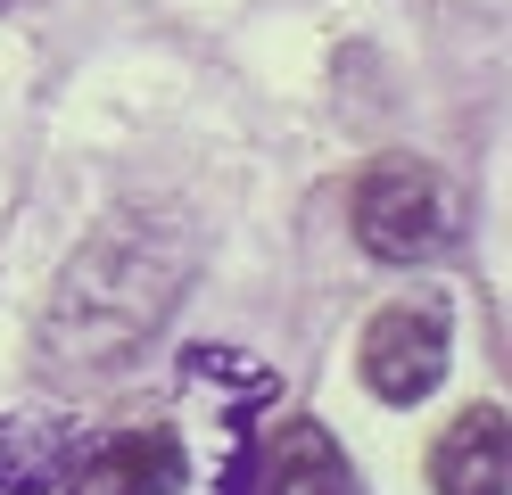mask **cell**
Returning a JSON list of instances; mask_svg holds the SVG:
<instances>
[{"label": "cell", "mask_w": 512, "mask_h": 495, "mask_svg": "<svg viewBox=\"0 0 512 495\" xmlns=\"http://www.w3.org/2000/svg\"><path fill=\"white\" fill-rule=\"evenodd\" d=\"M174 273H182V256H157L149 223H116L67 273V297H58L50 330L75 355H124V339H141V330L174 306V289H182Z\"/></svg>", "instance_id": "cell-1"}, {"label": "cell", "mask_w": 512, "mask_h": 495, "mask_svg": "<svg viewBox=\"0 0 512 495\" xmlns=\"http://www.w3.org/2000/svg\"><path fill=\"white\" fill-rule=\"evenodd\" d=\"M356 240L380 264H422V256L463 240V190L446 182L438 165L389 157V165H372L356 182Z\"/></svg>", "instance_id": "cell-2"}, {"label": "cell", "mask_w": 512, "mask_h": 495, "mask_svg": "<svg viewBox=\"0 0 512 495\" xmlns=\"http://www.w3.org/2000/svg\"><path fill=\"white\" fill-rule=\"evenodd\" d=\"M446 380V314L430 306H389L364 330V388L380 405H422V396Z\"/></svg>", "instance_id": "cell-3"}, {"label": "cell", "mask_w": 512, "mask_h": 495, "mask_svg": "<svg viewBox=\"0 0 512 495\" xmlns=\"http://www.w3.org/2000/svg\"><path fill=\"white\" fill-rule=\"evenodd\" d=\"M430 479H438V495H504V479H512L504 405H471L446 421V438L430 446Z\"/></svg>", "instance_id": "cell-4"}, {"label": "cell", "mask_w": 512, "mask_h": 495, "mask_svg": "<svg viewBox=\"0 0 512 495\" xmlns=\"http://www.w3.org/2000/svg\"><path fill=\"white\" fill-rule=\"evenodd\" d=\"M174 479H182V446L166 429H133V438H108L75 471V495H166Z\"/></svg>", "instance_id": "cell-5"}, {"label": "cell", "mask_w": 512, "mask_h": 495, "mask_svg": "<svg viewBox=\"0 0 512 495\" xmlns=\"http://www.w3.org/2000/svg\"><path fill=\"white\" fill-rule=\"evenodd\" d=\"M265 495H347V454L331 446V429L281 421L273 462H265Z\"/></svg>", "instance_id": "cell-6"}]
</instances>
